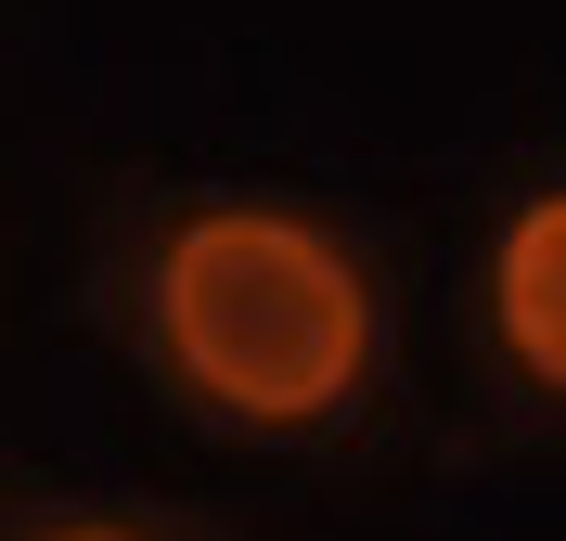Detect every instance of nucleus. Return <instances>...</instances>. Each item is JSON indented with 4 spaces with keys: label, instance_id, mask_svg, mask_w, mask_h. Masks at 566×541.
<instances>
[{
    "label": "nucleus",
    "instance_id": "f257e3e1",
    "mask_svg": "<svg viewBox=\"0 0 566 541\" xmlns=\"http://www.w3.org/2000/svg\"><path fill=\"white\" fill-rule=\"evenodd\" d=\"M155 348L245 426H322L374 374V284L296 207H193L155 246Z\"/></svg>",
    "mask_w": 566,
    "mask_h": 541
},
{
    "label": "nucleus",
    "instance_id": "f03ea898",
    "mask_svg": "<svg viewBox=\"0 0 566 541\" xmlns=\"http://www.w3.org/2000/svg\"><path fill=\"white\" fill-rule=\"evenodd\" d=\"M490 323H502V348H515V374L566 387V194H528V207L502 219Z\"/></svg>",
    "mask_w": 566,
    "mask_h": 541
},
{
    "label": "nucleus",
    "instance_id": "7ed1b4c3",
    "mask_svg": "<svg viewBox=\"0 0 566 541\" xmlns=\"http://www.w3.org/2000/svg\"><path fill=\"white\" fill-rule=\"evenodd\" d=\"M39 541H142V529H104V516H77V529H39Z\"/></svg>",
    "mask_w": 566,
    "mask_h": 541
}]
</instances>
